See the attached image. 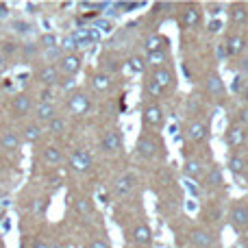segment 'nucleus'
<instances>
[{
	"mask_svg": "<svg viewBox=\"0 0 248 248\" xmlns=\"http://www.w3.org/2000/svg\"><path fill=\"white\" fill-rule=\"evenodd\" d=\"M187 137L194 144H205L209 140V122L207 120H194L187 128Z\"/></svg>",
	"mask_w": 248,
	"mask_h": 248,
	"instance_id": "9",
	"label": "nucleus"
},
{
	"mask_svg": "<svg viewBox=\"0 0 248 248\" xmlns=\"http://www.w3.org/2000/svg\"><path fill=\"white\" fill-rule=\"evenodd\" d=\"M146 59V65H155V68H163L168 61V50H161V52H150V55L144 57Z\"/></svg>",
	"mask_w": 248,
	"mask_h": 248,
	"instance_id": "31",
	"label": "nucleus"
},
{
	"mask_svg": "<svg viewBox=\"0 0 248 248\" xmlns=\"http://www.w3.org/2000/svg\"><path fill=\"white\" fill-rule=\"evenodd\" d=\"M246 85H248L246 78L242 77V74H235V77H233V83H231V92H233V94H242Z\"/></svg>",
	"mask_w": 248,
	"mask_h": 248,
	"instance_id": "40",
	"label": "nucleus"
},
{
	"mask_svg": "<svg viewBox=\"0 0 248 248\" xmlns=\"http://www.w3.org/2000/svg\"><path fill=\"white\" fill-rule=\"evenodd\" d=\"M92 26L94 29L100 31V35H111L113 33V20H109V17H94V22H92Z\"/></svg>",
	"mask_w": 248,
	"mask_h": 248,
	"instance_id": "32",
	"label": "nucleus"
},
{
	"mask_svg": "<svg viewBox=\"0 0 248 248\" xmlns=\"http://www.w3.org/2000/svg\"><path fill=\"white\" fill-rule=\"evenodd\" d=\"M39 46L44 48V50H52V48H59V37H57L55 33H42L39 35Z\"/></svg>",
	"mask_w": 248,
	"mask_h": 248,
	"instance_id": "33",
	"label": "nucleus"
},
{
	"mask_svg": "<svg viewBox=\"0 0 248 248\" xmlns=\"http://www.w3.org/2000/svg\"><path fill=\"white\" fill-rule=\"evenodd\" d=\"M229 220H231V227L235 229V231L248 229V205L237 201L235 205L231 207V211H229Z\"/></svg>",
	"mask_w": 248,
	"mask_h": 248,
	"instance_id": "4",
	"label": "nucleus"
},
{
	"mask_svg": "<svg viewBox=\"0 0 248 248\" xmlns=\"http://www.w3.org/2000/svg\"><path fill=\"white\" fill-rule=\"evenodd\" d=\"M153 9H155L153 13H166V11H170V9H174V4L172 2H157Z\"/></svg>",
	"mask_w": 248,
	"mask_h": 248,
	"instance_id": "48",
	"label": "nucleus"
},
{
	"mask_svg": "<svg viewBox=\"0 0 248 248\" xmlns=\"http://www.w3.org/2000/svg\"><path fill=\"white\" fill-rule=\"evenodd\" d=\"M131 242L137 246H148L150 242H153V231H150L148 224H137L135 229L131 231Z\"/></svg>",
	"mask_w": 248,
	"mask_h": 248,
	"instance_id": "19",
	"label": "nucleus"
},
{
	"mask_svg": "<svg viewBox=\"0 0 248 248\" xmlns=\"http://www.w3.org/2000/svg\"><path fill=\"white\" fill-rule=\"evenodd\" d=\"M33 248H50V244H48V242H42V240H37L33 244Z\"/></svg>",
	"mask_w": 248,
	"mask_h": 248,
	"instance_id": "59",
	"label": "nucleus"
},
{
	"mask_svg": "<svg viewBox=\"0 0 248 248\" xmlns=\"http://www.w3.org/2000/svg\"><path fill=\"white\" fill-rule=\"evenodd\" d=\"M168 131H170L172 135H176V131H179V124H170V128H168Z\"/></svg>",
	"mask_w": 248,
	"mask_h": 248,
	"instance_id": "60",
	"label": "nucleus"
},
{
	"mask_svg": "<svg viewBox=\"0 0 248 248\" xmlns=\"http://www.w3.org/2000/svg\"><path fill=\"white\" fill-rule=\"evenodd\" d=\"M244 141H246L244 126H240V124H231V126L227 128V133H224V144H227L229 148H240Z\"/></svg>",
	"mask_w": 248,
	"mask_h": 248,
	"instance_id": "13",
	"label": "nucleus"
},
{
	"mask_svg": "<svg viewBox=\"0 0 248 248\" xmlns=\"http://www.w3.org/2000/svg\"><path fill=\"white\" fill-rule=\"evenodd\" d=\"M237 68H240V74H242V77H246V74H248V55L240 57V63H237Z\"/></svg>",
	"mask_w": 248,
	"mask_h": 248,
	"instance_id": "50",
	"label": "nucleus"
},
{
	"mask_svg": "<svg viewBox=\"0 0 248 248\" xmlns=\"http://www.w3.org/2000/svg\"><path fill=\"white\" fill-rule=\"evenodd\" d=\"M137 185V176L133 174V172H126V174H122L120 179L113 183V194L116 196H126V194H131L133 189H135Z\"/></svg>",
	"mask_w": 248,
	"mask_h": 248,
	"instance_id": "14",
	"label": "nucleus"
},
{
	"mask_svg": "<svg viewBox=\"0 0 248 248\" xmlns=\"http://www.w3.org/2000/svg\"><path fill=\"white\" fill-rule=\"evenodd\" d=\"M44 57H46L50 63H59V59L63 57V52H61V48H52V50H44Z\"/></svg>",
	"mask_w": 248,
	"mask_h": 248,
	"instance_id": "43",
	"label": "nucleus"
},
{
	"mask_svg": "<svg viewBox=\"0 0 248 248\" xmlns=\"http://www.w3.org/2000/svg\"><path fill=\"white\" fill-rule=\"evenodd\" d=\"M224 46H227L229 57H242V52L246 50V39L242 37V35L233 33V35H229V37H227Z\"/></svg>",
	"mask_w": 248,
	"mask_h": 248,
	"instance_id": "22",
	"label": "nucleus"
},
{
	"mask_svg": "<svg viewBox=\"0 0 248 248\" xmlns=\"http://www.w3.org/2000/svg\"><path fill=\"white\" fill-rule=\"evenodd\" d=\"M222 9H224V4H220V2H218V4H216V2H214V4H209V13H211L214 17H218V13L222 11Z\"/></svg>",
	"mask_w": 248,
	"mask_h": 248,
	"instance_id": "54",
	"label": "nucleus"
},
{
	"mask_svg": "<svg viewBox=\"0 0 248 248\" xmlns=\"http://www.w3.org/2000/svg\"><path fill=\"white\" fill-rule=\"evenodd\" d=\"M42 135H44V128H42V124H37V122H29L24 126V131H22V137H24L26 144H35V141H39Z\"/></svg>",
	"mask_w": 248,
	"mask_h": 248,
	"instance_id": "24",
	"label": "nucleus"
},
{
	"mask_svg": "<svg viewBox=\"0 0 248 248\" xmlns=\"http://www.w3.org/2000/svg\"><path fill=\"white\" fill-rule=\"evenodd\" d=\"M4 68H7V57H4L2 50H0V72H2Z\"/></svg>",
	"mask_w": 248,
	"mask_h": 248,
	"instance_id": "58",
	"label": "nucleus"
},
{
	"mask_svg": "<svg viewBox=\"0 0 248 248\" xmlns=\"http://www.w3.org/2000/svg\"><path fill=\"white\" fill-rule=\"evenodd\" d=\"M37 50H39V46H37V44H33V42H29V44H24V46H22V55L29 57V59L37 55Z\"/></svg>",
	"mask_w": 248,
	"mask_h": 248,
	"instance_id": "44",
	"label": "nucleus"
},
{
	"mask_svg": "<svg viewBox=\"0 0 248 248\" xmlns=\"http://www.w3.org/2000/svg\"><path fill=\"white\" fill-rule=\"evenodd\" d=\"M48 131H50L52 135H63V133H65V120L61 116L52 118V120L48 122Z\"/></svg>",
	"mask_w": 248,
	"mask_h": 248,
	"instance_id": "37",
	"label": "nucleus"
},
{
	"mask_svg": "<svg viewBox=\"0 0 248 248\" xmlns=\"http://www.w3.org/2000/svg\"><path fill=\"white\" fill-rule=\"evenodd\" d=\"M201 16H202L201 9L194 7V4H187L183 16H181V26H183V29H194V26L201 24Z\"/></svg>",
	"mask_w": 248,
	"mask_h": 248,
	"instance_id": "20",
	"label": "nucleus"
},
{
	"mask_svg": "<svg viewBox=\"0 0 248 248\" xmlns=\"http://www.w3.org/2000/svg\"><path fill=\"white\" fill-rule=\"evenodd\" d=\"M70 168H72L74 172H78V174H85V172L92 170V157L87 155V150H72V155H70Z\"/></svg>",
	"mask_w": 248,
	"mask_h": 248,
	"instance_id": "8",
	"label": "nucleus"
},
{
	"mask_svg": "<svg viewBox=\"0 0 248 248\" xmlns=\"http://www.w3.org/2000/svg\"><path fill=\"white\" fill-rule=\"evenodd\" d=\"M126 68L131 70L133 74H144L148 65H146V59H144V57L133 55V57H128V59H126Z\"/></svg>",
	"mask_w": 248,
	"mask_h": 248,
	"instance_id": "29",
	"label": "nucleus"
},
{
	"mask_svg": "<svg viewBox=\"0 0 248 248\" xmlns=\"http://www.w3.org/2000/svg\"><path fill=\"white\" fill-rule=\"evenodd\" d=\"M68 109L74 113V116H85V113L92 109L90 96L83 94V92H72V94L68 96Z\"/></svg>",
	"mask_w": 248,
	"mask_h": 248,
	"instance_id": "5",
	"label": "nucleus"
},
{
	"mask_svg": "<svg viewBox=\"0 0 248 248\" xmlns=\"http://www.w3.org/2000/svg\"><path fill=\"white\" fill-rule=\"evenodd\" d=\"M4 17H9V7L7 4H0V20H4Z\"/></svg>",
	"mask_w": 248,
	"mask_h": 248,
	"instance_id": "57",
	"label": "nucleus"
},
{
	"mask_svg": "<svg viewBox=\"0 0 248 248\" xmlns=\"http://www.w3.org/2000/svg\"><path fill=\"white\" fill-rule=\"evenodd\" d=\"M153 78L155 83H157L159 87H174V83H176V78H174V72H172L168 65H163V68H155V72H153Z\"/></svg>",
	"mask_w": 248,
	"mask_h": 248,
	"instance_id": "18",
	"label": "nucleus"
},
{
	"mask_svg": "<svg viewBox=\"0 0 248 248\" xmlns=\"http://www.w3.org/2000/svg\"><path fill=\"white\" fill-rule=\"evenodd\" d=\"M229 20H231V24H244V22L248 20V9H246V4H242V2H235V4H231L229 7Z\"/></svg>",
	"mask_w": 248,
	"mask_h": 248,
	"instance_id": "23",
	"label": "nucleus"
},
{
	"mask_svg": "<svg viewBox=\"0 0 248 248\" xmlns=\"http://www.w3.org/2000/svg\"><path fill=\"white\" fill-rule=\"evenodd\" d=\"M92 87H94L96 92H107L109 87H111V74L107 72H94L90 78Z\"/></svg>",
	"mask_w": 248,
	"mask_h": 248,
	"instance_id": "26",
	"label": "nucleus"
},
{
	"mask_svg": "<svg viewBox=\"0 0 248 248\" xmlns=\"http://www.w3.org/2000/svg\"><path fill=\"white\" fill-rule=\"evenodd\" d=\"M135 150L141 159H155L157 157L159 144H157V140H155V135H148V133H146V135H141L140 140H137Z\"/></svg>",
	"mask_w": 248,
	"mask_h": 248,
	"instance_id": "7",
	"label": "nucleus"
},
{
	"mask_svg": "<svg viewBox=\"0 0 248 248\" xmlns=\"http://www.w3.org/2000/svg\"><path fill=\"white\" fill-rule=\"evenodd\" d=\"M141 122L146 128H161L163 126V111L157 103H148L144 105V111H141Z\"/></svg>",
	"mask_w": 248,
	"mask_h": 248,
	"instance_id": "3",
	"label": "nucleus"
},
{
	"mask_svg": "<svg viewBox=\"0 0 248 248\" xmlns=\"http://www.w3.org/2000/svg\"><path fill=\"white\" fill-rule=\"evenodd\" d=\"M0 146H2L4 150H17L20 148V137L13 131H4L2 135H0Z\"/></svg>",
	"mask_w": 248,
	"mask_h": 248,
	"instance_id": "27",
	"label": "nucleus"
},
{
	"mask_svg": "<svg viewBox=\"0 0 248 248\" xmlns=\"http://www.w3.org/2000/svg\"><path fill=\"white\" fill-rule=\"evenodd\" d=\"M39 103H52V90L50 87H44L39 92Z\"/></svg>",
	"mask_w": 248,
	"mask_h": 248,
	"instance_id": "47",
	"label": "nucleus"
},
{
	"mask_svg": "<svg viewBox=\"0 0 248 248\" xmlns=\"http://www.w3.org/2000/svg\"><path fill=\"white\" fill-rule=\"evenodd\" d=\"M90 248H109V242L103 240V237H94V240L90 242Z\"/></svg>",
	"mask_w": 248,
	"mask_h": 248,
	"instance_id": "49",
	"label": "nucleus"
},
{
	"mask_svg": "<svg viewBox=\"0 0 248 248\" xmlns=\"http://www.w3.org/2000/svg\"><path fill=\"white\" fill-rule=\"evenodd\" d=\"M222 29H224V22L220 20V17H211V20L207 22V31H209V33H220Z\"/></svg>",
	"mask_w": 248,
	"mask_h": 248,
	"instance_id": "42",
	"label": "nucleus"
},
{
	"mask_svg": "<svg viewBox=\"0 0 248 248\" xmlns=\"http://www.w3.org/2000/svg\"><path fill=\"white\" fill-rule=\"evenodd\" d=\"M242 98H244V103L248 105V85L244 87V92H242Z\"/></svg>",
	"mask_w": 248,
	"mask_h": 248,
	"instance_id": "61",
	"label": "nucleus"
},
{
	"mask_svg": "<svg viewBox=\"0 0 248 248\" xmlns=\"http://www.w3.org/2000/svg\"><path fill=\"white\" fill-rule=\"evenodd\" d=\"M185 209H187L189 214H196V211H198V202L194 201V198H187V201H185Z\"/></svg>",
	"mask_w": 248,
	"mask_h": 248,
	"instance_id": "51",
	"label": "nucleus"
},
{
	"mask_svg": "<svg viewBox=\"0 0 248 248\" xmlns=\"http://www.w3.org/2000/svg\"><path fill=\"white\" fill-rule=\"evenodd\" d=\"M24 9H26V13H37L39 11V4L37 2H26Z\"/></svg>",
	"mask_w": 248,
	"mask_h": 248,
	"instance_id": "55",
	"label": "nucleus"
},
{
	"mask_svg": "<svg viewBox=\"0 0 248 248\" xmlns=\"http://www.w3.org/2000/svg\"><path fill=\"white\" fill-rule=\"evenodd\" d=\"M205 90L209 96H214V98H224V94H227V87H224V81L222 77H220L218 72H209L205 78Z\"/></svg>",
	"mask_w": 248,
	"mask_h": 248,
	"instance_id": "10",
	"label": "nucleus"
},
{
	"mask_svg": "<svg viewBox=\"0 0 248 248\" xmlns=\"http://www.w3.org/2000/svg\"><path fill=\"white\" fill-rule=\"evenodd\" d=\"M144 94L148 96V98H163V94H166V90H163V87H159L157 83L153 81V78H146L144 81Z\"/></svg>",
	"mask_w": 248,
	"mask_h": 248,
	"instance_id": "30",
	"label": "nucleus"
},
{
	"mask_svg": "<svg viewBox=\"0 0 248 248\" xmlns=\"http://www.w3.org/2000/svg\"><path fill=\"white\" fill-rule=\"evenodd\" d=\"M224 185V174H222V166L214 163L209 170L205 172V187L207 189H218Z\"/></svg>",
	"mask_w": 248,
	"mask_h": 248,
	"instance_id": "17",
	"label": "nucleus"
},
{
	"mask_svg": "<svg viewBox=\"0 0 248 248\" xmlns=\"http://www.w3.org/2000/svg\"><path fill=\"white\" fill-rule=\"evenodd\" d=\"M37 81L42 83L44 87H55L61 83V77H59V70L57 65H42L37 70Z\"/></svg>",
	"mask_w": 248,
	"mask_h": 248,
	"instance_id": "12",
	"label": "nucleus"
},
{
	"mask_svg": "<svg viewBox=\"0 0 248 248\" xmlns=\"http://www.w3.org/2000/svg\"><path fill=\"white\" fill-rule=\"evenodd\" d=\"M183 187L187 189V194L194 198V201H196V198L201 196V192H202V189H201V185H198L196 181H192V179H183Z\"/></svg>",
	"mask_w": 248,
	"mask_h": 248,
	"instance_id": "38",
	"label": "nucleus"
},
{
	"mask_svg": "<svg viewBox=\"0 0 248 248\" xmlns=\"http://www.w3.org/2000/svg\"><path fill=\"white\" fill-rule=\"evenodd\" d=\"M105 68H107V74L109 72H120L122 70V61L118 57H105Z\"/></svg>",
	"mask_w": 248,
	"mask_h": 248,
	"instance_id": "39",
	"label": "nucleus"
},
{
	"mask_svg": "<svg viewBox=\"0 0 248 248\" xmlns=\"http://www.w3.org/2000/svg\"><path fill=\"white\" fill-rule=\"evenodd\" d=\"M246 179H248V170H246Z\"/></svg>",
	"mask_w": 248,
	"mask_h": 248,
	"instance_id": "63",
	"label": "nucleus"
},
{
	"mask_svg": "<svg viewBox=\"0 0 248 248\" xmlns=\"http://www.w3.org/2000/svg\"><path fill=\"white\" fill-rule=\"evenodd\" d=\"M74 209H77L81 216H87L92 211V205L87 198H77V201H74Z\"/></svg>",
	"mask_w": 248,
	"mask_h": 248,
	"instance_id": "41",
	"label": "nucleus"
},
{
	"mask_svg": "<svg viewBox=\"0 0 248 248\" xmlns=\"http://www.w3.org/2000/svg\"><path fill=\"white\" fill-rule=\"evenodd\" d=\"M87 35H90V46L92 44H98L100 39H103V35H100V31L98 29H94V26H87Z\"/></svg>",
	"mask_w": 248,
	"mask_h": 248,
	"instance_id": "45",
	"label": "nucleus"
},
{
	"mask_svg": "<svg viewBox=\"0 0 248 248\" xmlns=\"http://www.w3.org/2000/svg\"><path fill=\"white\" fill-rule=\"evenodd\" d=\"M237 122H240V126H248V105L237 111Z\"/></svg>",
	"mask_w": 248,
	"mask_h": 248,
	"instance_id": "46",
	"label": "nucleus"
},
{
	"mask_svg": "<svg viewBox=\"0 0 248 248\" xmlns=\"http://www.w3.org/2000/svg\"><path fill=\"white\" fill-rule=\"evenodd\" d=\"M0 198H2V189H0Z\"/></svg>",
	"mask_w": 248,
	"mask_h": 248,
	"instance_id": "62",
	"label": "nucleus"
},
{
	"mask_svg": "<svg viewBox=\"0 0 248 248\" xmlns=\"http://www.w3.org/2000/svg\"><path fill=\"white\" fill-rule=\"evenodd\" d=\"M59 48H61V52H63V55H72V52L78 50V46H77V42H74L72 33H68V35H63V37H61Z\"/></svg>",
	"mask_w": 248,
	"mask_h": 248,
	"instance_id": "34",
	"label": "nucleus"
},
{
	"mask_svg": "<svg viewBox=\"0 0 248 248\" xmlns=\"http://www.w3.org/2000/svg\"><path fill=\"white\" fill-rule=\"evenodd\" d=\"M83 68V55H78V52H72V55H63L59 59V63H57V70H59L61 74H65V77L74 78L78 72H81Z\"/></svg>",
	"mask_w": 248,
	"mask_h": 248,
	"instance_id": "1",
	"label": "nucleus"
},
{
	"mask_svg": "<svg viewBox=\"0 0 248 248\" xmlns=\"http://www.w3.org/2000/svg\"><path fill=\"white\" fill-rule=\"evenodd\" d=\"M189 242L194 244V248H211L216 242L214 233H209L207 229H194L189 233Z\"/></svg>",
	"mask_w": 248,
	"mask_h": 248,
	"instance_id": "16",
	"label": "nucleus"
},
{
	"mask_svg": "<svg viewBox=\"0 0 248 248\" xmlns=\"http://www.w3.org/2000/svg\"><path fill=\"white\" fill-rule=\"evenodd\" d=\"M35 109V105H33V98H31L26 92H20V94H16L13 96V100H11V111H13V118H24V116H29L31 111Z\"/></svg>",
	"mask_w": 248,
	"mask_h": 248,
	"instance_id": "6",
	"label": "nucleus"
},
{
	"mask_svg": "<svg viewBox=\"0 0 248 248\" xmlns=\"http://www.w3.org/2000/svg\"><path fill=\"white\" fill-rule=\"evenodd\" d=\"M59 85L63 87V90H68V92H70V90H74V87H77V81H74V78H70V77H68V78H65V81H61Z\"/></svg>",
	"mask_w": 248,
	"mask_h": 248,
	"instance_id": "53",
	"label": "nucleus"
},
{
	"mask_svg": "<svg viewBox=\"0 0 248 248\" xmlns=\"http://www.w3.org/2000/svg\"><path fill=\"white\" fill-rule=\"evenodd\" d=\"M205 176V166L201 159H187L183 163V179H192V181H201Z\"/></svg>",
	"mask_w": 248,
	"mask_h": 248,
	"instance_id": "15",
	"label": "nucleus"
},
{
	"mask_svg": "<svg viewBox=\"0 0 248 248\" xmlns=\"http://www.w3.org/2000/svg\"><path fill=\"white\" fill-rule=\"evenodd\" d=\"M11 29H13V33H17V35H31L35 26L29 24V22H24V20H13Z\"/></svg>",
	"mask_w": 248,
	"mask_h": 248,
	"instance_id": "35",
	"label": "nucleus"
},
{
	"mask_svg": "<svg viewBox=\"0 0 248 248\" xmlns=\"http://www.w3.org/2000/svg\"><path fill=\"white\" fill-rule=\"evenodd\" d=\"M216 55H218V59H220V61H222V59H227V57H229L227 46H224V44H218V48H216Z\"/></svg>",
	"mask_w": 248,
	"mask_h": 248,
	"instance_id": "52",
	"label": "nucleus"
},
{
	"mask_svg": "<svg viewBox=\"0 0 248 248\" xmlns=\"http://www.w3.org/2000/svg\"><path fill=\"white\" fill-rule=\"evenodd\" d=\"M44 161L50 163V166L61 163L63 161V153H61V148H57V146H46V148H44Z\"/></svg>",
	"mask_w": 248,
	"mask_h": 248,
	"instance_id": "28",
	"label": "nucleus"
},
{
	"mask_svg": "<svg viewBox=\"0 0 248 248\" xmlns=\"http://www.w3.org/2000/svg\"><path fill=\"white\" fill-rule=\"evenodd\" d=\"M122 146H124L122 133L118 131V128H109V131H105L103 137H100V148H103V153H107V155L120 153Z\"/></svg>",
	"mask_w": 248,
	"mask_h": 248,
	"instance_id": "2",
	"label": "nucleus"
},
{
	"mask_svg": "<svg viewBox=\"0 0 248 248\" xmlns=\"http://www.w3.org/2000/svg\"><path fill=\"white\" fill-rule=\"evenodd\" d=\"M227 168H229V172H231L233 176H242V174H246V170H248L246 159L240 157V155H231L229 161H227Z\"/></svg>",
	"mask_w": 248,
	"mask_h": 248,
	"instance_id": "25",
	"label": "nucleus"
},
{
	"mask_svg": "<svg viewBox=\"0 0 248 248\" xmlns=\"http://www.w3.org/2000/svg\"><path fill=\"white\" fill-rule=\"evenodd\" d=\"M168 46H170V39H168L166 35H161V33H150L148 37L144 39V50H146V55H150V52L168 50Z\"/></svg>",
	"mask_w": 248,
	"mask_h": 248,
	"instance_id": "11",
	"label": "nucleus"
},
{
	"mask_svg": "<svg viewBox=\"0 0 248 248\" xmlns=\"http://www.w3.org/2000/svg\"><path fill=\"white\" fill-rule=\"evenodd\" d=\"M16 50H17V46H16V44H4V50H2V55L7 57V52H9V55H11V52H16Z\"/></svg>",
	"mask_w": 248,
	"mask_h": 248,
	"instance_id": "56",
	"label": "nucleus"
},
{
	"mask_svg": "<svg viewBox=\"0 0 248 248\" xmlns=\"http://www.w3.org/2000/svg\"><path fill=\"white\" fill-rule=\"evenodd\" d=\"M33 113H35V122L37 124H42V122H50L52 118H57V107L52 103H39L37 107L33 109Z\"/></svg>",
	"mask_w": 248,
	"mask_h": 248,
	"instance_id": "21",
	"label": "nucleus"
},
{
	"mask_svg": "<svg viewBox=\"0 0 248 248\" xmlns=\"http://www.w3.org/2000/svg\"><path fill=\"white\" fill-rule=\"evenodd\" d=\"M72 37H74V42H77L78 48H87V46H90V35H87V26H85V29L72 31Z\"/></svg>",
	"mask_w": 248,
	"mask_h": 248,
	"instance_id": "36",
	"label": "nucleus"
}]
</instances>
